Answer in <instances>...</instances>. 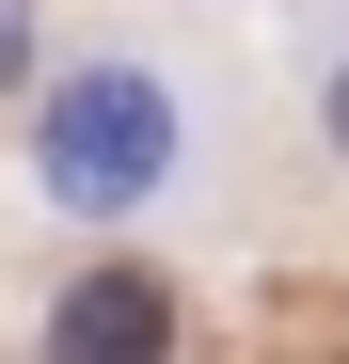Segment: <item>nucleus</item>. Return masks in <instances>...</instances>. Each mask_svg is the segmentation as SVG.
<instances>
[{
    "mask_svg": "<svg viewBox=\"0 0 349 364\" xmlns=\"http://www.w3.org/2000/svg\"><path fill=\"white\" fill-rule=\"evenodd\" d=\"M32 174H48V206H143L174 174V95L143 64H80L32 111Z\"/></svg>",
    "mask_w": 349,
    "mask_h": 364,
    "instance_id": "nucleus-1",
    "label": "nucleus"
},
{
    "mask_svg": "<svg viewBox=\"0 0 349 364\" xmlns=\"http://www.w3.org/2000/svg\"><path fill=\"white\" fill-rule=\"evenodd\" d=\"M48 364H174V285L95 254L64 301H48Z\"/></svg>",
    "mask_w": 349,
    "mask_h": 364,
    "instance_id": "nucleus-2",
    "label": "nucleus"
},
{
    "mask_svg": "<svg viewBox=\"0 0 349 364\" xmlns=\"http://www.w3.org/2000/svg\"><path fill=\"white\" fill-rule=\"evenodd\" d=\"M318 127H333V159H349V64H333V95H318Z\"/></svg>",
    "mask_w": 349,
    "mask_h": 364,
    "instance_id": "nucleus-3",
    "label": "nucleus"
}]
</instances>
